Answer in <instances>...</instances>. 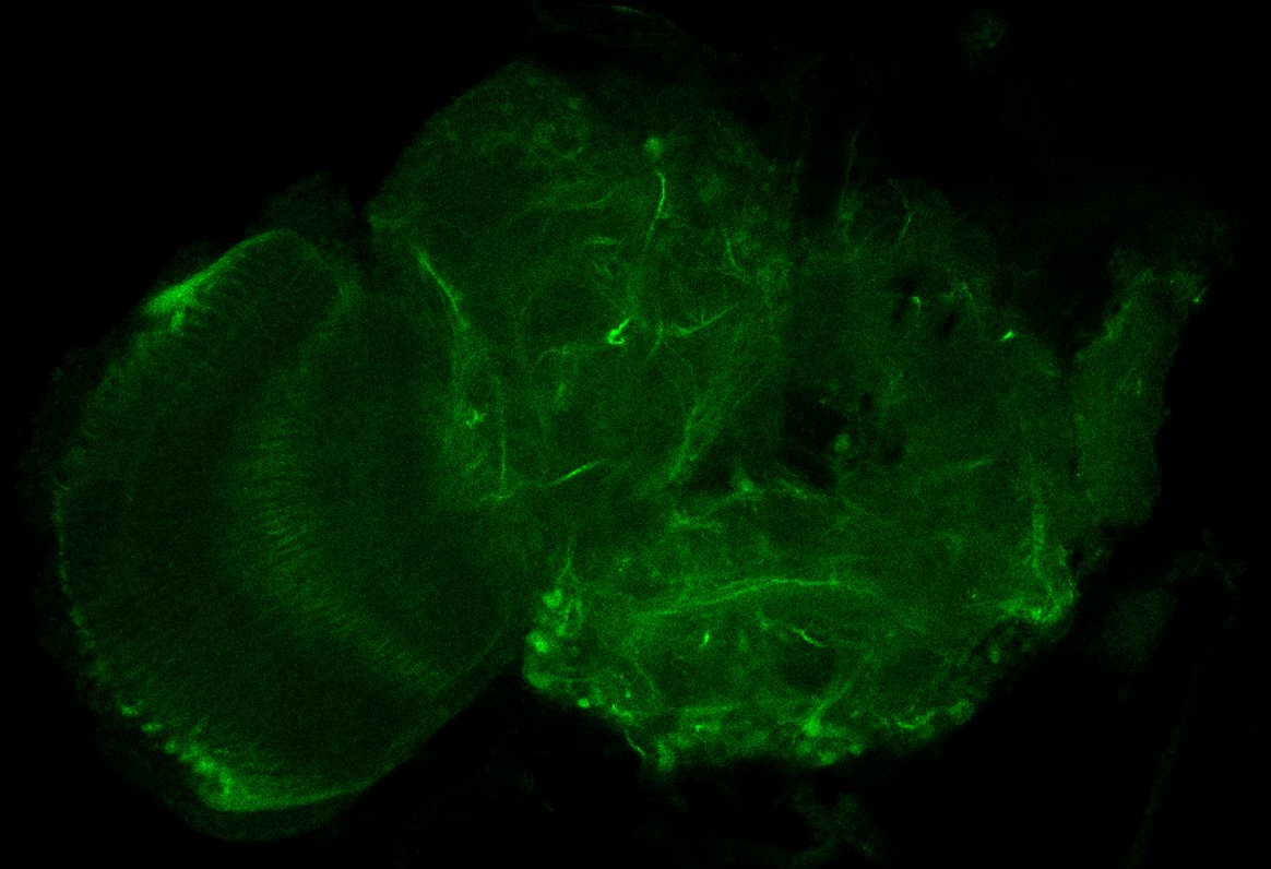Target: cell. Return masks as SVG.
Returning a JSON list of instances; mask_svg holds the SVG:
<instances>
[{"mask_svg":"<svg viewBox=\"0 0 1271 869\" xmlns=\"http://www.w3.org/2000/svg\"><path fill=\"white\" fill-rule=\"evenodd\" d=\"M653 359L662 373L674 383L682 396L688 416H692L697 405L698 392L691 367L676 352L672 350L664 341H661L652 353Z\"/></svg>","mask_w":1271,"mask_h":869,"instance_id":"cell-1","label":"cell"}]
</instances>
